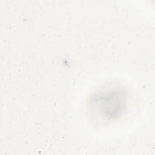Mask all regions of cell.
Segmentation results:
<instances>
[{
	"label": "cell",
	"mask_w": 155,
	"mask_h": 155,
	"mask_svg": "<svg viewBox=\"0 0 155 155\" xmlns=\"http://www.w3.org/2000/svg\"><path fill=\"white\" fill-rule=\"evenodd\" d=\"M89 103L96 116L105 121H110L120 117L125 111L127 98L120 88L107 87L94 93Z\"/></svg>",
	"instance_id": "6da1fadb"
}]
</instances>
